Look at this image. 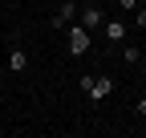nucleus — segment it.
I'll use <instances>...</instances> for the list:
<instances>
[{"instance_id":"nucleus-1","label":"nucleus","mask_w":146,"mask_h":138,"mask_svg":"<svg viewBox=\"0 0 146 138\" xmlns=\"http://www.w3.org/2000/svg\"><path fill=\"white\" fill-rule=\"evenodd\" d=\"M69 53H73V57L89 53V29H85V25H73V29H69Z\"/></svg>"},{"instance_id":"nucleus-2","label":"nucleus","mask_w":146,"mask_h":138,"mask_svg":"<svg viewBox=\"0 0 146 138\" xmlns=\"http://www.w3.org/2000/svg\"><path fill=\"white\" fill-rule=\"evenodd\" d=\"M110 94H114V77L102 73V77H94V90H89L85 98H89V102H102V98H110Z\"/></svg>"},{"instance_id":"nucleus-3","label":"nucleus","mask_w":146,"mask_h":138,"mask_svg":"<svg viewBox=\"0 0 146 138\" xmlns=\"http://www.w3.org/2000/svg\"><path fill=\"white\" fill-rule=\"evenodd\" d=\"M77 25H85L89 33H94V29H102V8H98V4H85V8L77 12Z\"/></svg>"},{"instance_id":"nucleus-4","label":"nucleus","mask_w":146,"mask_h":138,"mask_svg":"<svg viewBox=\"0 0 146 138\" xmlns=\"http://www.w3.org/2000/svg\"><path fill=\"white\" fill-rule=\"evenodd\" d=\"M25 65H29V53H25V49H12V53H8V69H12V73H21Z\"/></svg>"},{"instance_id":"nucleus-5","label":"nucleus","mask_w":146,"mask_h":138,"mask_svg":"<svg viewBox=\"0 0 146 138\" xmlns=\"http://www.w3.org/2000/svg\"><path fill=\"white\" fill-rule=\"evenodd\" d=\"M106 37H110V41H126V25H122V21H110V25H106Z\"/></svg>"},{"instance_id":"nucleus-6","label":"nucleus","mask_w":146,"mask_h":138,"mask_svg":"<svg viewBox=\"0 0 146 138\" xmlns=\"http://www.w3.org/2000/svg\"><path fill=\"white\" fill-rule=\"evenodd\" d=\"M57 16H61V21L69 25V21H73V16H77V4H73V0H65V4L57 8Z\"/></svg>"},{"instance_id":"nucleus-7","label":"nucleus","mask_w":146,"mask_h":138,"mask_svg":"<svg viewBox=\"0 0 146 138\" xmlns=\"http://www.w3.org/2000/svg\"><path fill=\"white\" fill-rule=\"evenodd\" d=\"M122 61H130V65H138V61H142V49H134V45H126V49H122Z\"/></svg>"},{"instance_id":"nucleus-8","label":"nucleus","mask_w":146,"mask_h":138,"mask_svg":"<svg viewBox=\"0 0 146 138\" xmlns=\"http://www.w3.org/2000/svg\"><path fill=\"white\" fill-rule=\"evenodd\" d=\"M118 4H122L126 12H138V0H118Z\"/></svg>"},{"instance_id":"nucleus-9","label":"nucleus","mask_w":146,"mask_h":138,"mask_svg":"<svg viewBox=\"0 0 146 138\" xmlns=\"http://www.w3.org/2000/svg\"><path fill=\"white\" fill-rule=\"evenodd\" d=\"M138 29H146V4L138 8Z\"/></svg>"},{"instance_id":"nucleus-10","label":"nucleus","mask_w":146,"mask_h":138,"mask_svg":"<svg viewBox=\"0 0 146 138\" xmlns=\"http://www.w3.org/2000/svg\"><path fill=\"white\" fill-rule=\"evenodd\" d=\"M138 118H146V98H138Z\"/></svg>"},{"instance_id":"nucleus-11","label":"nucleus","mask_w":146,"mask_h":138,"mask_svg":"<svg viewBox=\"0 0 146 138\" xmlns=\"http://www.w3.org/2000/svg\"><path fill=\"white\" fill-rule=\"evenodd\" d=\"M142 61H146V45H142Z\"/></svg>"},{"instance_id":"nucleus-12","label":"nucleus","mask_w":146,"mask_h":138,"mask_svg":"<svg viewBox=\"0 0 146 138\" xmlns=\"http://www.w3.org/2000/svg\"><path fill=\"white\" fill-rule=\"evenodd\" d=\"M138 4H146V0H138Z\"/></svg>"}]
</instances>
